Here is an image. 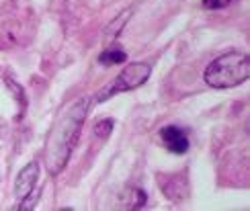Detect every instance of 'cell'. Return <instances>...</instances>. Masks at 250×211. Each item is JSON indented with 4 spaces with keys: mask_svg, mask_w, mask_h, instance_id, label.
Listing matches in <instances>:
<instances>
[{
    "mask_svg": "<svg viewBox=\"0 0 250 211\" xmlns=\"http://www.w3.org/2000/svg\"><path fill=\"white\" fill-rule=\"evenodd\" d=\"M205 84L211 88H234L250 78V64L248 56L240 51H230L220 58H215L209 66L205 68Z\"/></svg>",
    "mask_w": 250,
    "mask_h": 211,
    "instance_id": "2",
    "label": "cell"
},
{
    "mask_svg": "<svg viewBox=\"0 0 250 211\" xmlns=\"http://www.w3.org/2000/svg\"><path fill=\"white\" fill-rule=\"evenodd\" d=\"M37 176H39V164L37 162H29L23 170L19 172L17 183H15V195H17L19 201H25V199L33 193Z\"/></svg>",
    "mask_w": 250,
    "mask_h": 211,
    "instance_id": "5",
    "label": "cell"
},
{
    "mask_svg": "<svg viewBox=\"0 0 250 211\" xmlns=\"http://www.w3.org/2000/svg\"><path fill=\"white\" fill-rule=\"evenodd\" d=\"M125 60H127V54H125L123 49H117V47L105 49L99 56V62H101L103 66H117V64H123Z\"/></svg>",
    "mask_w": 250,
    "mask_h": 211,
    "instance_id": "6",
    "label": "cell"
},
{
    "mask_svg": "<svg viewBox=\"0 0 250 211\" xmlns=\"http://www.w3.org/2000/svg\"><path fill=\"white\" fill-rule=\"evenodd\" d=\"M86 111H88V101L80 99L64 113V117L58 121L54 131H51L45 150V162L49 174H60L64 170L72 154V148L76 146V140L80 135V125L86 117Z\"/></svg>",
    "mask_w": 250,
    "mask_h": 211,
    "instance_id": "1",
    "label": "cell"
},
{
    "mask_svg": "<svg viewBox=\"0 0 250 211\" xmlns=\"http://www.w3.org/2000/svg\"><path fill=\"white\" fill-rule=\"evenodd\" d=\"M150 74H152V68L148 64H144V62H135V64H129L115 80L109 84V86L103 88V92H99L97 101L99 103H105V101H109L111 97H115V94H119V92H127V90H133V88L142 86V84L148 82Z\"/></svg>",
    "mask_w": 250,
    "mask_h": 211,
    "instance_id": "3",
    "label": "cell"
},
{
    "mask_svg": "<svg viewBox=\"0 0 250 211\" xmlns=\"http://www.w3.org/2000/svg\"><path fill=\"white\" fill-rule=\"evenodd\" d=\"M160 142L168 152L179 156L187 154V150H189V135H187L185 129L176 127V125H168V127L160 129Z\"/></svg>",
    "mask_w": 250,
    "mask_h": 211,
    "instance_id": "4",
    "label": "cell"
},
{
    "mask_svg": "<svg viewBox=\"0 0 250 211\" xmlns=\"http://www.w3.org/2000/svg\"><path fill=\"white\" fill-rule=\"evenodd\" d=\"M111 131H113V119H103L95 125V135L101 140H107L111 135Z\"/></svg>",
    "mask_w": 250,
    "mask_h": 211,
    "instance_id": "7",
    "label": "cell"
},
{
    "mask_svg": "<svg viewBox=\"0 0 250 211\" xmlns=\"http://www.w3.org/2000/svg\"><path fill=\"white\" fill-rule=\"evenodd\" d=\"M232 0H201V6L207 10H222L230 4Z\"/></svg>",
    "mask_w": 250,
    "mask_h": 211,
    "instance_id": "8",
    "label": "cell"
}]
</instances>
